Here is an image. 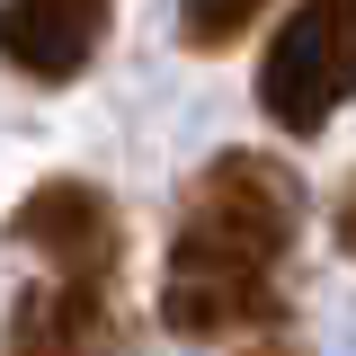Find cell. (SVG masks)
<instances>
[{
    "label": "cell",
    "instance_id": "obj_4",
    "mask_svg": "<svg viewBox=\"0 0 356 356\" xmlns=\"http://www.w3.org/2000/svg\"><path fill=\"white\" fill-rule=\"evenodd\" d=\"M107 18H116V0H0V54H9V72L44 89L81 81L107 44Z\"/></svg>",
    "mask_w": 356,
    "mask_h": 356
},
{
    "label": "cell",
    "instance_id": "obj_6",
    "mask_svg": "<svg viewBox=\"0 0 356 356\" xmlns=\"http://www.w3.org/2000/svg\"><path fill=\"white\" fill-rule=\"evenodd\" d=\"M116 348V303L107 285H27V303L9 312L0 356H107Z\"/></svg>",
    "mask_w": 356,
    "mask_h": 356
},
{
    "label": "cell",
    "instance_id": "obj_8",
    "mask_svg": "<svg viewBox=\"0 0 356 356\" xmlns=\"http://www.w3.org/2000/svg\"><path fill=\"white\" fill-rule=\"evenodd\" d=\"M330 222H339V250H348V259H356V178H348V187H339V205H330Z\"/></svg>",
    "mask_w": 356,
    "mask_h": 356
},
{
    "label": "cell",
    "instance_id": "obj_7",
    "mask_svg": "<svg viewBox=\"0 0 356 356\" xmlns=\"http://www.w3.org/2000/svg\"><path fill=\"white\" fill-rule=\"evenodd\" d=\"M267 0H178V44L187 54H222V44H241L259 27Z\"/></svg>",
    "mask_w": 356,
    "mask_h": 356
},
{
    "label": "cell",
    "instance_id": "obj_3",
    "mask_svg": "<svg viewBox=\"0 0 356 356\" xmlns=\"http://www.w3.org/2000/svg\"><path fill=\"white\" fill-rule=\"evenodd\" d=\"M9 241L36 250L54 267V285H107L125 267V214H116V196L98 178H44V187H27L18 214H9Z\"/></svg>",
    "mask_w": 356,
    "mask_h": 356
},
{
    "label": "cell",
    "instance_id": "obj_2",
    "mask_svg": "<svg viewBox=\"0 0 356 356\" xmlns=\"http://www.w3.org/2000/svg\"><path fill=\"white\" fill-rule=\"evenodd\" d=\"M348 98H356V0H303L259 63V107H267V125H285L303 143Z\"/></svg>",
    "mask_w": 356,
    "mask_h": 356
},
{
    "label": "cell",
    "instance_id": "obj_5",
    "mask_svg": "<svg viewBox=\"0 0 356 356\" xmlns=\"http://www.w3.org/2000/svg\"><path fill=\"white\" fill-rule=\"evenodd\" d=\"M161 321L178 339H241V330H276L285 294H276V276H232V267H178L170 259Z\"/></svg>",
    "mask_w": 356,
    "mask_h": 356
},
{
    "label": "cell",
    "instance_id": "obj_1",
    "mask_svg": "<svg viewBox=\"0 0 356 356\" xmlns=\"http://www.w3.org/2000/svg\"><path fill=\"white\" fill-rule=\"evenodd\" d=\"M303 232V178L276 152H222L187 178L178 205V267H232V276H276Z\"/></svg>",
    "mask_w": 356,
    "mask_h": 356
}]
</instances>
